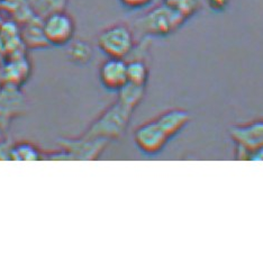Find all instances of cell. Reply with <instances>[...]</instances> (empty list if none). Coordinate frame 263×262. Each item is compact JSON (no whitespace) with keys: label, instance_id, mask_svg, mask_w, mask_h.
Wrapping results in <instances>:
<instances>
[{"label":"cell","instance_id":"3957f363","mask_svg":"<svg viewBox=\"0 0 263 262\" xmlns=\"http://www.w3.org/2000/svg\"><path fill=\"white\" fill-rule=\"evenodd\" d=\"M187 18L162 4L148 11L136 22V28L151 36H168L180 28Z\"/></svg>","mask_w":263,"mask_h":262},{"label":"cell","instance_id":"277c9868","mask_svg":"<svg viewBox=\"0 0 263 262\" xmlns=\"http://www.w3.org/2000/svg\"><path fill=\"white\" fill-rule=\"evenodd\" d=\"M230 133L235 144V158L263 160V121L236 125Z\"/></svg>","mask_w":263,"mask_h":262},{"label":"cell","instance_id":"e0dca14e","mask_svg":"<svg viewBox=\"0 0 263 262\" xmlns=\"http://www.w3.org/2000/svg\"><path fill=\"white\" fill-rule=\"evenodd\" d=\"M4 82H5V80H4V76H3V70H2V68H0V89H2Z\"/></svg>","mask_w":263,"mask_h":262},{"label":"cell","instance_id":"ba28073f","mask_svg":"<svg viewBox=\"0 0 263 262\" xmlns=\"http://www.w3.org/2000/svg\"><path fill=\"white\" fill-rule=\"evenodd\" d=\"M21 40L23 44L31 47V49H37V47L49 46L43 32V18L39 16L33 17L32 20L24 23V28L21 31Z\"/></svg>","mask_w":263,"mask_h":262},{"label":"cell","instance_id":"5b68a950","mask_svg":"<svg viewBox=\"0 0 263 262\" xmlns=\"http://www.w3.org/2000/svg\"><path fill=\"white\" fill-rule=\"evenodd\" d=\"M99 50L108 58L124 59L134 49V35L124 24H115L101 31L97 38Z\"/></svg>","mask_w":263,"mask_h":262},{"label":"cell","instance_id":"7c38bea8","mask_svg":"<svg viewBox=\"0 0 263 262\" xmlns=\"http://www.w3.org/2000/svg\"><path fill=\"white\" fill-rule=\"evenodd\" d=\"M127 79L129 83L145 87L148 79V68L145 62L134 60L127 63Z\"/></svg>","mask_w":263,"mask_h":262},{"label":"cell","instance_id":"ac0fdd59","mask_svg":"<svg viewBox=\"0 0 263 262\" xmlns=\"http://www.w3.org/2000/svg\"><path fill=\"white\" fill-rule=\"evenodd\" d=\"M3 2H4V0H0V4H2V3H3Z\"/></svg>","mask_w":263,"mask_h":262},{"label":"cell","instance_id":"9a60e30c","mask_svg":"<svg viewBox=\"0 0 263 262\" xmlns=\"http://www.w3.org/2000/svg\"><path fill=\"white\" fill-rule=\"evenodd\" d=\"M153 0H119L125 8L127 9H141L150 5Z\"/></svg>","mask_w":263,"mask_h":262},{"label":"cell","instance_id":"7a4b0ae2","mask_svg":"<svg viewBox=\"0 0 263 262\" xmlns=\"http://www.w3.org/2000/svg\"><path fill=\"white\" fill-rule=\"evenodd\" d=\"M137 105L136 101L118 95V100L92 124L86 138L105 140L118 138L126 128L132 113Z\"/></svg>","mask_w":263,"mask_h":262},{"label":"cell","instance_id":"6da1fadb","mask_svg":"<svg viewBox=\"0 0 263 262\" xmlns=\"http://www.w3.org/2000/svg\"><path fill=\"white\" fill-rule=\"evenodd\" d=\"M189 122L190 114L187 110L179 108L166 110L153 120L140 125L134 132V142L144 154H158Z\"/></svg>","mask_w":263,"mask_h":262},{"label":"cell","instance_id":"52a82bcc","mask_svg":"<svg viewBox=\"0 0 263 262\" xmlns=\"http://www.w3.org/2000/svg\"><path fill=\"white\" fill-rule=\"evenodd\" d=\"M101 85L110 91H119L128 82L127 62L124 59L108 58L99 68Z\"/></svg>","mask_w":263,"mask_h":262},{"label":"cell","instance_id":"5bb4252c","mask_svg":"<svg viewBox=\"0 0 263 262\" xmlns=\"http://www.w3.org/2000/svg\"><path fill=\"white\" fill-rule=\"evenodd\" d=\"M11 157L15 160L34 161V160L40 159V153L36 146L29 144V143H21V144H17L13 148V151H11Z\"/></svg>","mask_w":263,"mask_h":262},{"label":"cell","instance_id":"30bf717a","mask_svg":"<svg viewBox=\"0 0 263 262\" xmlns=\"http://www.w3.org/2000/svg\"><path fill=\"white\" fill-rule=\"evenodd\" d=\"M93 50L87 41L77 40L69 43L67 57L70 62L78 65H85L91 61Z\"/></svg>","mask_w":263,"mask_h":262},{"label":"cell","instance_id":"8992f818","mask_svg":"<svg viewBox=\"0 0 263 262\" xmlns=\"http://www.w3.org/2000/svg\"><path fill=\"white\" fill-rule=\"evenodd\" d=\"M43 32L47 43L64 46L71 43L76 33V23L65 10H58L43 18Z\"/></svg>","mask_w":263,"mask_h":262},{"label":"cell","instance_id":"8fae6325","mask_svg":"<svg viewBox=\"0 0 263 262\" xmlns=\"http://www.w3.org/2000/svg\"><path fill=\"white\" fill-rule=\"evenodd\" d=\"M34 14L44 18L51 13H54L58 10H64L65 6L68 4V0H27Z\"/></svg>","mask_w":263,"mask_h":262},{"label":"cell","instance_id":"2e32d148","mask_svg":"<svg viewBox=\"0 0 263 262\" xmlns=\"http://www.w3.org/2000/svg\"><path fill=\"white\" fill-rule=\"evenodd\" d=\"M231 0H208V5L214 11H224L229 7Z\"/></svg>","mask_w":263,"mask_h":262},{"label":"cell","instance_id":"4fadbf2b","mask_svg":"<svg viewBox=\"0 0 263 262\" xmlns=\"http://www.w3.org/2000/svg\"><path fill=\"white\" fill-rule=\"evenodd\" d=\"M163 4L171 9L178 11L187 20L194 16L199 7L198 0H163Z\"/></svg>","mask_w":263,"mask_h":262},{"label":"cell","instance_id":"9c48e42d","mask_svg":"<svg viewBox=\"0 0 263 262\" xmlns=\"http://www.w3.org/2000/svg\"><path fill=\"white\" fill-rule=\"evenodd\" d=\"M2 70L5 82L17 86L27 80L31 73V63L24 55L11 58Z\"/></svg>","mask_w":263,"mask_h":262}]
</instances>
